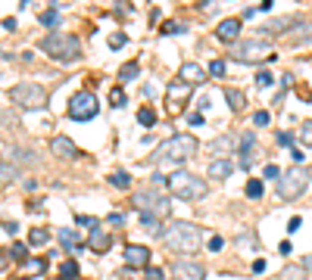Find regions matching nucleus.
I'll return each mask as SVG.
<instances>
[{
  "instance_id": "1",
  "label": "nucleus",
  "mask_w": 312,
  "mask_h": 280,
  "mask_svg": "<svg viewBox=\"0 0 312 280\" xmlns=\"http://www.w3.org/2000/svg\"><path fill=\"white\" fill-rule=\"evenodd\" d=\"M197 137L191 134H172L169 140L159 143V149L150 159L156 162V165H181V162H188L191 156H197Z\"/></svg>"
},
{
  "instance_id": "13",
  "label": "nucleus",
  "mask_w": 312,
  "mask_h": 280,
  "mask_svg": "<svg viewBox=\"0 0 312 280\" xmlns=\"http://www.w3.org/2000/svg\"><path fill=\"white\" fill-rule=\"evenodd\" d=\"M50 153L53 156H60V159H78V146L72 143V140H69V137H63V134H56L53 140H50Z\"/></svg>"
},
{
  "instance_id": "52",
  "label": "nucleus",
  "mask_w": 312,
  "mask_h": 280,
  "mask_svg": "<svg viewBox=\"0 0 312 280\" xmlns=\"http://www.w3.org/2000/svg\"><path fill=\"white\" fill-rule=\"evenodd\" d=\"M0 125H6V128H13L16 122H13V115H9V112H0Z\"/></svg>"
},
{
  "instance_id": "29",
  "label": "nucleus",
  "mask_w": 312,
  "mask_h": 280,
  "mask_svg": "<svg viewBox=\"0 0 312 280\" xmlns=\"http://www.w3.org/2000/svg\"><path fill=\"white\" fill-rule=\"evenodd\" d=\"M137 125L153 128V125H156V112L150 109V106H141V109H137Z\"/></svg>"
},
{
  "instance_id": "5",
  "label": "nucleus",
  "mask_w": 312,
  "mask_h": 280,
  "mask_svg": "<svg viewBox=\"0 0 312 280\" xmlns=\"http://www.w3.org/2000/svg\"><path fill=\"white\" fill-rule=\"evenodd\" d=\"M169 190H172V196H178L184 203H197L203 196H209V184L191 171H175L169 178Z\"/></svg>"
},
{
  "instance_id": "6",
  "label": "nucleus",
  "mask_w": 312,
  "mask_h": 280,
  "mask_svg": "<svg viewBox=\"0 0 312 280\" xmlns=\"http://www.w3.org/2000/svg\"><path fill=\"white\" fill-rule=\"evenodd\" d=\"M131 206H134V209H137L141 215L169 218V212H172V196L159 193L156 187H153V190H150V187H144V190H137V193L131 196Z\"/></svg>"
},
{
  "instance_id": "45",
  "label": "nucleus",
  "mask_w": 312,
  "mask_h": 280,
  "mask_svg": "<svg viewBox=\"0 0 312 280\" xmlns=\"http://www.w3.org/2000/svg\"><path fill=\"white\" fill-rule=\"evenodd\" d=\"M300 224H303V218H300V215H294L291 221H287V233H297V230H300Z\"/></svg>"
},
{
  "instance_id": "9",
  "label": "nucleus",
  "mask_w": 312,
  "mask_h": 280,
  "mask_svg": "<svg viewBox=\"0 0 312 280\" xmlns=\"http://www.w3.org/2000/svg\"><path fill=\"white\" fill-rule=\"evenodd\" d=\"M97 112H100V100L91 90H78L75 97L69 100V115H72L75 122H91Z\"/></svg>"
},
{
  "instance_id": "33",
  "label": "nucleus",
  "mask_w": 312,
  "mask_h": 280,
  "mask_svg": "<svg viewBox=\"0 0 312 280\" xmlns=\"http://www.w3.org/2000/svg\"><path fill=\"white\" fill-rule=\"evenodd\" d=\"M109 184H112V187H122V190H125V187H131V174L112 171V174H109Z\"/></svg>"
},
{
  "instance_id": "47",
  "label": "nucleus",
  "mask_w": 312,
  "mask_h": 280,
  "mask_svg": "<svg viewBox=\"0 0 312 280\" xmlns=\"http://www.w3.org/2000/svg\"><path fill=\"white\" fill-rule=\"evenodd\" d=\"M144 280H166V274L159 271V268H150V271L144 274Z\"/></svg>"
},
{
  "instance_id": "2",
  "label": "nucleus",
  "mask_w": 312,
  "mask_h": 280,
  "mask_svg": "<svg viewBox=\"0 0 312 280\" xmlns=\"http://www.w3.org/2000/svg\"><path fill=\"white\" fill-rule=\"evenodd\" d=\"M163 240H166V246H169L172 252L191 255V252H197V249H200V243H203V230L194 224V221H172V224L166 227V233H163Z\"/></svg>"
},
{
  "instance_id": "36",
  "label": "nucleus",
  "mask_w": 312,
  "mask_h": 280,
  "mask_svg": "<svg viewBox=\"0 0 312 280\" xmlns=\"http://www.w3.org/2000/svg\"><path fill=\"white\" fill-rule=\"evenodd\" d=\"M281 174H284V171H281L278 165H265V168H262V181H281Z\"/></svg>"
},
{
  "instance_id": "35",
  "label": "nucleus",
  "mask_w": 312,
  "mask_h": 280,
  "mask_svg": "<svg viewBox=\"0 0 312 280\" xmlns=\"http://www.w3.org/2000/svg\"><path fill=\"white\" fill-rule=\"evenodd\" d=\"M225 72H228L225 60H212V63H209V75H212V78H225Z\"/></svg>"
},
{
  "instance_id": "39",
  "label": "nucleus",
  "mask_w": 312,
  "mask_h": 280,
  "mask_svg": "<svg viewBox=\"0 0 312 280\" xmlns=\"http://www.w3.org/2000/svg\"><path fill=\"white\" fill-rule=\"evenodd\" d=\"M300 143H306V146H312V122H306L303 128H300Z\"/></svg>"
},
{
  "instance_id": "44",
  "label": "nucleus",
  "mask_w": 312,
  "mask_h": 280,
  "mask_svg": "<svg viewBox=\"0 0 312 280\" xmlns=\"http://www.w3.org/2000/svg\"><path fill=\"white\" fill-rule=\"evenodd\" d=\"M303 274H300V268H284V274H281V280H300Z\"/></svg>"
},
{
  "instance_id": "20",
  "label": "nucleus",
  "mask_w": 312,
  "mask_h": 280,
  "mask_svg": "<svg viewBox=\"0 0 312 280\" xmlns=\"http://www.w3.org/2000/svg\"><path fill=\"white\" fill-rule=\"evenodd\" d=\"M294 47H309L312 44V22H300V25L291 31Z\"/></svg>"
},
{
  "instance_id": "23",
  "label": "nucleus",
  "mask_w": 312,
  "mask_h": 280,
  "mask_svg": "<svg viewBox=\"0 0 312 280\" xmlns=\"http://www.w3.org/2000/svg\"><path fill=\"white\" fill-rule=\"evenodd\" d=\"M60 243H63V249H69V252H82V243H78V233L72 230V227H63L60 233Z\"/></svg>"
},
{
  "instance_id": "54",
  "label": "nucleus",
  "mask_w": 312,
  "mask_h": 280,
  "mask_svg": "<svg viewBox=\"0 0 312 280\" xmlns=\"http://www.w3.org/2000/svg\"><path fill=\"white\" fill-rule=\"evenodd\" d=\"M3 230H6V233H16L19 224H16V221H3Z\"/></svg>"
},
{
  "instance_id": "59",
  "label": "nucleus",
  "mask_w": 312,
  "mask_h": 280,
  "mask_svg": "<svg viewBox=\"0 0 312 280\" xmlns=\"http://www.w3.org/2000/svg\"><path fill=\"white\" fill-rule=\"evenodd\" d=\"M53 280H63V277H53Z\"/></svg>"
},
{
  "instance_id": "28",
  "label": "nucleus",
  "mask_w": 312,
  "mask_h": 280,
  "mask_svg": "<svg viewBox=\"0 0 312 280\" xmlns=\"http://www.w3.org/2000/svg\"><path fill=\"white\" fill-rule=\"evenodd\" d=\"M137 75H141V69H137V63H128V66H122V69H119V81H122V84H128V81H134Z\"/></svg>"
},
{
  "instance_id": "58",
  "label": "nucleus",
  "mask_w": 312,
  "mask_h": 280,
  "mask_svg": "<svg viewBox=\"0 0 312 280\" xmlns=\"http://www.w3.org/2000/svg\"><path fill=\"white\" fill-rule=\"evenodd\" d=\"M19 6H22V9H25V6H28V0H19Z\"/></svg>"
},
{
  "instance_id": "18",
  "label": "nucleus",
  "mask_w": 312,
  "mask_h": 280,
  "mask_svg": "<svg viewBox=\"0 0 312 280\" xmlns=\"http://www.w3.org/2000/svg\"><path fill=\"white\" fill-rule=\"evenodd\" d=\"M240 34V19H222L215 25V38L218 41H237Z\"/></svg>"
},
{
  "instance_id": "4",
  "label": "nucleus",
  "mask_w": 312,
  "mask_h": 280,
  "mask_svg": "<svg viewBox=\"0 0 312 280\" xmlns=\"http://www.w3.org/2000/svg\"><path fill=\"white\" fill-rule=\"evenodd\" d=\"M38 47L50 56V60H60V63H72V60L82 56V44H78V38L75 34H63V31H50Z\"/></svg>"
},
{
  "instance_id": "53",
  "label": "nucleus",
  "mask_w": 312,
  "mask_h": 280,
  "mask_svg": "<svg viewBox=\"0 0 312 280\" xmlns=\"http://www.w3.org/2000/svg\"><path fill=\"white\" fill-rule=\"evenodd\" d=\"M291 159L297 162V165H303V149H291Z\"/></svg>"
},
{
  "instance_id": "41",
  "label": "nucleus",
  "mask_w": 312,
  "mask_h": 280,
  "mask_svg": "<svg viewBox=\"0 0 312 280\" xmlns=\"http://www.w3.org/2000/svg\"><path fill=\"white\" fill-rule=\"evenodd\" d=\"M9 255H13L16 262H25V259H28V246H19V243H16V246L9 249Z\"/></svg>"
},
{
  "instance_id": "46",
  "label": "nucleus",
  "mask_w": 312,
  "mask_h": 280,
  "mask_svg": "<svg viewBox=\"0 0 312 280\" xmlns=\"http://www.w3.org/2000/svg\"><path fill=\"white\" fill-rule=\"evenodd\" d=\"M291 143H294V134L291 131H281L278 134V146H291Z\"/></svg>"
},
{
  "instance_id": "32",
  "label": "nucleus",
  "mask_w": 312,
  "mask_h": 280,
  "mask_svg": "<svg viewBox=\"0 0 312 280\" xmlns=\"http://www.w3.org/2000/svg\"><path fill=\"white\" fill-rule=\"evenodd\" d=\"M247 196H250V200H262V181L259 178L247 181Z\"/></svg>"
},
{
  "instance_id": "40",
  "label": "nucleus",
  "mask_w": 312,
  "mask_h": 280,
  "mask_svg": "<svg viewBox=\"0 0 312 280\" xmlns=\"http://www.w3.org/2000/svg\"><path fill=\"white\" fill-rule=\"evenodd\" d=\"M122 44H128V34H122V31H115V34H109V47L112 50H119Z\"/></svg>"
},
{
  "instance_id": "22",
  "label": "nucleus",
  "mask_w": 312,
  "mask_h": 280,
  "mask_svg": "<svg viewBox=\"0 0 312 280\" xmlns=\"http://www.w3.org/2000/svg\"><path fill=\"white\" fill-rule=\"evenodd\" d=\"M88 246L94 249V252H106L109 249V233L100 230V227H94V230H91V237H88Z\"/></svg>"
},
{
  "instance_id": "19",
  "label": "nucleus",
  "mask_w": 312,
  "mask_h": 280,
  "mask_svg": "<svg viewBox=\"0 0 312 280\" xmlns=\"http://www.w3.org/2000/svg\"><path fill=\"white\" fill-rule=\"evenodd\" d=\"M209 149H212V153H215V159H228L231 153H234V137H231V134H225V137H215L212 140V143H209Z\"/></svg>"
},
{
  "instance_id": "25",
  "label": "nucleus",
  "mask_w": 312,
  "mask_h": 280,
  "mask_svg": "<svg viewBox=\"0 0 312 280\" xmlns=\"http://www.w3.org/2000/svg\"><path fill=\"white\" fill-rule=\"evenodd\" d=\"M22 271L31 274V277H38V274L47 271V259H25V262H22Z\"/></svg>"
},
{
  "instance_id": "60",
  "label": "nucleus",
  "mask_w": 312,
  "mask_h": 280,
  "mask_svg": "<svg viewBox=\"0 0 312 280\" xmlns=\"http://www.w3.org/2000/svg\"><path fill=\"white\" fill-rule=\"evenodd\" d=\"M53 3H60V0H53Z\"/></svg>"
},
{
  "instance_id": "14",
  "label": "nucleus",
  "mask_w": 312,
  "mask_h": 280,
  "mask_svg": "<svg viewBox=\"0 0 312 280\" xmlns=\"http://www.w3.org/2000/svg\"><path fill=\"white\" fill-rule=\"evenodd\" d=\"M206 75H209V69H203V66H197V63H184L181 72H178V78L184 81V84H203Z\"/></svg>"
},
{
  "instance_id": "30",
  "label": "nucleus",
  "mask_w": 312,
  "mask_h": 280,
  "mask_svg": "<svg viewBox=\"0 0 312 280\" xmlns=\"http://www.w3.org/2000/svg\"><path fill=\"white\" fill-rule=\"evenodd\" d=\"M38 22H41L44 28H56V25H60V13H56V9H44Z\"/></svg>"
},
{
  "instance_id": "12",
  "label": "nucleus",
  "mask_w": 312,
  "mask_h": 280,
  "mask_svg": "<svg viewBox=\"0 0 312 280\" xmlns=\"http://www.w3.org/2000/svg\"><path fill=\"white\" fill-rule=\"evenodd\" d=\"M125 262H128L131 268H147V265H150V246L128 243V246H125Z\"/></svg>"
},
{
  "instance_id": "37",
  "label": "nucleus",
  "mask_w": 312,
  "mask_h": 280,
  "mask_svg": "<svg viewBox=\"0 0 312 280\" xmlns=\"http://www.w3.org/2000/svg\"><path fill=\"white\" fill-rule=\"evenodd\" d=\"M60 271H63V280H75V277H78V265H75V262H63Z\"/></svg>"
},
{
  "instance_id": "51",
  "label": "nucleus",
  "mask_w": 312,
  "mask_h": 280,
  "mask_svg": "<svg viewBox=\"0 0 312 280\" xmlns=\"http://www.w3.org/2000/svg\"><path fill=\"white\" fill-rule=\"evenodd\" d=\"M222 246H225V240H222V237H212V240H209V249H212V252H218Z\"/></svg>"
},
{
  "instance_id": "17",
  "label": "nucleus",
  "mask_w": 312,
  "mask_h": 280,
  "mask_svg": "<svg viewBox=\"0 0 312 280\" xmlns=\"http://www.w3.org/2000/svg\"><path fill=\"white\" fill-rule=\"evenodd\" d=\"M0 159L19 165V162H34V153H28V149H19V146H13V143H3V146H0Z\"/></svg>"
},
{
  "instance_id": "3",
  "label": "nucleus",
  "mask_w": 312,
  "mask_h": 280,
  "mask_svg": "<svg viewBox=\"0 0 312 280\" xmlns=\"http://www.w3.org/2000/svg\"><path fill=\"white\" fill-rule=\"evenodd\" d=\"M9 100H13L16 109H25V112H38L47 106L50 93L44 84H38V81H19V84L9 90Z\"/></svg>"
},
{
  "instance_id": "56",
  "label": "nucleus",
  "mask_w": 312,
  "mask_h": 280,
  "mask_svg": "<svg viewBox=\"0 0 312 280\" xmlns=\"http://www.w3.org/2000/svg\"><path fill=\"white\" fill-rule=\"evenodd\" d=\"M278 249H281V255H287V252H291L294 246H291V240H284V243H281V246H278Z\"/></svg>"
},
{
  "instance_id": "61",
  "label": "nucleus",
  "mask_w": 312,
  "mask_h": 280,
  "mask_svg": "<svg viewBox=\"0 0 312 280\" xmlns=\"http://www.w3.org/2000/svg\"><path fill=\"white\" fill-rule=\"evenodd\" d=\"M19 280H25V277H19Z\"/></svg>"
},
{
  "instance_id": "55",
  "label": "nucleus",
  "mask_w": 312,
  "mask_h": 280,
  "mask_svg": "<svg viewBox=\"0 0 312 280\" xmlns=\"http://www.w3.org/2000/svg\"><path fill=\"white\" fill-rule=\"evenodd\" d=\"M262 271H265V262L256 259V262H253V274H262Z\"/></svg>"
},
{
  "instance_id": "31",
  "label": "nucleus",
  "mask_w": 312,
  "mask_h": 280,
  "mask_svg": "<svg viewBox=\"0 0 312 280\" xmlns=\"http://www.w3.org/2000/svg\"><path fill=\"white\" fill-rule=\"evenodd\" d=\"M141 227L147 233H166L163 227H159V218H153V215H141Z\"/></svg>"
},
{
  "instance_id": "50",
  "label": "nucleus",
  "mask_w": 312,
  "mask_h": 280,
  "mask_svg": "<svg viewBox=\"0 0 312 280\" xmlns=\"http://www.w3.org/2000/svg\"><path fill=\"white\" fill-rule=\"evenodd\" d=\"M256 81H259V87H269V84H272V75H269V72H259Z\"/></svg>"
},
{
  "instance_id": "57",
  "label": "nucleus",
  "mask_w": 312,
  "mask_h": 280,
  "mask_svg": "<svg viewBox=\"0 0 312 280\" xmlns=\"http://www.w3.org/2000/svg\"><path fill=\"white\" fill-rule=\"evenodd\" d=\"M303 268H309V271H312V255H306V259H303Z\"/></svg>"
},
{
  "instance_id": "10",
  "label": "nucleus",
  "mask_w": 312,
  "mask_h": 280,
  "mask_svg": "<svg viewBox=\"0 0 312 280\" xmlns=\"http://www.w3.org/2000/svg\"><path fill=\"white\" fill-rule=\"evenodd\" d=\"M206 277V268L194 259H175L172 265V280H203Z\"/></svg>"
},
{
  "instance_id": "21",
  "label": "nucleus",
  "mask_w": 312,
  "mask_h": 280,
  "mask_svg": "<svg viewBox=\"0 0 312 280\" xmlns=\"http://www.w3.org/2000/svg\"><path fill=\"white\" fill-rule=\"evenodd\" d=\"M234 174V165H231V159H212V165H209V178L215 181H225Z\"/></svg>"
},
{
  "instance_id": "15",
  "label": "nucleus",
  "mask_w": 312,
  "mask_h": 280,
  "mask_svg": "<svg viewBox=\"0 0 312 280\" xmlns=\"http://www.w3.org/2000/svg\"><path fill=\"white\" fill-rule=\"evenodd\" d=\"M297 25H300V19H297V16H278V19L265 22L262 31H269V34H287V31H294Z\"/></svg>"
},
{
  "instance_id": "7",
  "label": "nucleus",
  "mask_w": 312,
  "mask_h": 280,
  "mask_svg": "<svg viewBox=\"0 0 312 280\" xmlns=\"http://www.w3.org/2000/svg\"><path fill=\"white\" fill-rule=\"evenodd\" d=\"M231 60L237 63H265V60H275V47L262 38H250V41H234V47L228 50Z\"/></svg>"
},
{
  "instance_id": "26",
  "label": "nucleus",
  "mask_w": 312,
  "mask_h": 280,
  "mask_svg": "<svg viewBox=\"0 0 312 280\" xmlns=\"http://www.w3.org/2000/svg\"><path fill=\"white\" fill-rule=\"evenodd\" d=\"M225 100H228V106L234 109V112H240V109L247 106V97H244L240 90H234V87H228V90H225Z\"/></svg>"
},
{
  "instance_id": "49",
  "label": "nucleus",
  "mask_w": 312,
  "mask_h": 280,
  "mask_svg": "<svg viewBox=\"0 0 312 280\" xmlns=\"http://www.w3.org/2000/svg\"><path fill=\"white\" fill-rule=\"evenodd\" d=\"M106 221H109V224H112V227H122V224H125V218H122L119 212H112V215H109Z\"/></svg>"
},
{
  "instance_id": "38",
  "label": "nucleus",
  "mask_w": 312,
  "mask_h": 280,
  "mask_svg": "<svg viewBox=\"0 0 312 280\" xmlns=\"http://www.w3.org/2000/svg\"><path fill=\"white\" fill-rule=\"evenodd\" d=\"M75 224H78V227L94 230V227H97V218H91V215H75Z\"/></svg>"
},
{
  "instance_id": "48",
  "label": "nucleus",
  "mask_w": 312,
  "mask_h": 280,
  "mask_svg": "<svg viewBox=\"0 0 312 280\" xmlns=\"http://www.w3.org/2000/svg\"><path fill=\"white\" fill-rule=\"evenodd\" d=\"M181 31H184L181 22H172V25H166V28H163V34H181Z\"/></svg>"
},
{
  "instance_id": "8",
  "label": "nucleus",
  "mask_w": 312,
  "mask_h": 280,
  "mask_svg": "<svg viewBox=\"0 0 312 280\" xmlns=\"http://www.w3.org/2000/svg\"><path fill=\"white\" fill-rule=\"evenodd\" d=\"M309 181H312V174H309L303 165H294L291 171L281 174V181H278V196H281L284 203H294V200H300V196L306 193Z\"/></svg>"
},
{
  "instance_id": "16",
  "label": "nucleus",
  "mask_w": 312,
  "mask_h": 280,
  "mask_svg": "<svg viewBox=\"0 0 312 280\" xmlns=\"http://www.w3.org/2000/svg\"><path fill=\"white\" fill-rule=\"evenodd\" d=\"M253 159H256V134H250V131H247L244 137H240V165L250 171Z\"/></svg>"
},
{
  "instance_id": "42",
  "label": "nucleus",
  "mask_w": 312,
  "mask_h": 280,
  "mask_svg": "<svg viewBox=\"0 0 312 280\" xmlns=\"http://www.w3.org/2000/svg\"><path fill=\"white\" fill-rule=\"evenodd\" d=\"M253 125H256V128H265V125H269V112L259 109L256 115H253Z\"/></svg>"
},
{
  "instance_id": "11",
  "label": "nucleus",
  "mask_w": 312,
  "mask_h": 280,
  "mask_svg": "<svg viewBox=\"0 0 312 280\" xmlns=\"http://www.w3.org/2000/svg\"><path fill=\"white\" fill-rule=\"evenodd\" d=\"M188 90H191V84H184L181 78L169 84V100H166V109H169V115H181V109H184V100H188Z\"/></svg>"
},
{
  "instance_id": "43",
  "label": "nucleus",
  "mask_w": 312,
  "mask_h": 280,
  "mask_svg": "<svg viewBox=\"0 0 312 280\" xmlns=\"http://www.w3.org/2000/svg\"><path fill=\"white\" fill-rule=\"evenodd\" d=\"M188 125H191V128H203V125H206V119H203V112H191V119H188Z\"/></svg>"
},
{
  "instance_id": "24",
  "label": "nucleus",
  "mask_w": 312,
  "mask_h": 280,
  "mask_svg": "<svg viewBox=\"0 0 312 280\" xmlns=\"http://www.w3.org/2000/svg\"><path fill=\"white\" fill-rule=\"evenodd\" d=\"M13 181H19V165L0 159V184H13Z\"/></svg>"
},
{
  "instance_id": "27",
  "label": "nucleus",
  "mask_w": 312,
  "mask_h": 280,
  "mask_svg": "<svg viewBox=\"0 0 312 280\" xmlns=\"http://www.w3.org/2000/svg\"><path fill=\"white\" fill-rule=\"evenodd\" d=\"M47 240H50V230H44V227H31L28 230V243L31 246H44Z\"/></svg>"
},
{
  "instance_id": "34",
  "label": "nucleus",
  "mask_w": 312,
  "mask_h": 280,
  "mask_svg": "<svg viewBox=\"0 0 312 280\" xmlns=\"http://www.w3.org/2000/svg\"><path fill=\"white\" fill-rule=\"evenodd\" d=\"M125 100H128V97H125V90H122V87H115V90L109 93V106H112V109H122V106H125Z\"/></svg>"
}]
</instances>
